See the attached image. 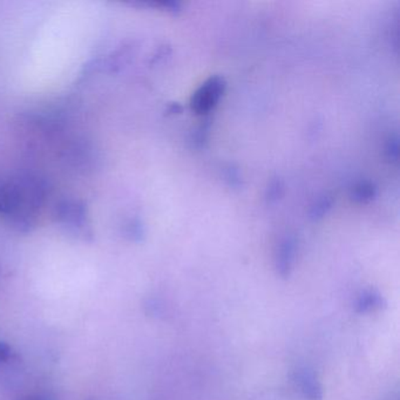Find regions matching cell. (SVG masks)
Instances as JSON below:
<instances>
[{"instance_id": "1", "label": "cell", "mask_w": 400, "mask_h": 400, "mask_svg": "<svg viewBox=\"0 0 400 400\" xmlns=\"http://www.w3.org/2000/svg\"><path fill=\"white\" fill-rule=\"evenodd\" d=\"M227 89V82L223 76H212L204 81L200 87L192 93L190 109L197 115L212 112L220 102Z\"/></svg>"}, {"instance_id": "2", "label": "cell", "mask_w": 400, "mask_h": 400, "mask_svg": "<svg viewBox=\"0 0 400 400\" xmlns=\"http://www.w3.org/2000/svg\"><path fill=\"white\" fill-rule=\"evenodd\" d=\"M297 252H298V238L295 235H287L280 241L276 252L275 267L278 276L287 280L291 275L295 265Z\"/></svg>"}, {"instance_id": "3", "label": "cell", "mask_w": 400, "mask_h": 400, "mask_svg": "<svg viewBox=\"0 0 400 400\" xmlns=\"http://www.w3.org/2000/svg\"><path fill=\"white\" fill-rule=\"evenodd\" d=\"M293 380L305 400H323V388L313 371L308 368H298L295 373Z\"/></svg>"}, {"instance_id": "4", "label": "cell", "mask_w": 400, "mask_h": 400, "mask_svg": "<svg viewBox=\"0 0 400 400\" xmlns=\"http://www.w3.org/2000/svg\"><path fill=\"white\" fill-rule=\"evenodd\" d=\"M386 307V300L379 292L376 290H365L357 297L355 303V311L360 315L368 312L377 311Z\"/></svg>"}, {"instance_id": "5", "label": "cell", "mask_w": 400, "mask_h": 400, "mask_svg": "<svg viewBox=\"0 0 400 400\" xmlns=\"http://www.w3.org/2000/svg\"><path fill=\"white\" fill-rule=\"evenodd\" d=\"M378 189L371 181H360L353 186L350 197L355 203L368 204L376 200Z\"/></svg>"}, {"instance_id": "6", "label": "cell", "mask_w": 400, "mask_h": 400, "mask_svg": "<svg viewBox=\"0 0 400 400\" xmlns=\"http://www.w3.org/2000/svg\"><path fill=\"white\" fill-rule=\"evenodd\" d=\"M335 205V199L331 195H322L320 199H317L311 207L309 209V219L312 222L324 219L329 212H331Z\"/></svg>"}, {"instance_id": "7", "label": "cell", "mask_w": 400, "mask_h": 400, "mask_svg": "<svg viewBox=\"0 0 400 400\" xmlns=\"http://www.w3.org/2000/svg\"><path fill=\"white\" fill-rule=\"evenodd\" d=\"M222 177L229 188L240 190L245 186L243 175L236 164H227L222 167Z\"/></svg>"}, {"instance_id": "8", "label": "cell", "mask_w": 400, "mask_h": 400, "mask_svg": "<svg viewBox=\"0 0 400 400\" xmlns=\"http://www.w3.org/2000/svg\"><path fill=\"white\" fill-rule=\"evenodd\" d=\"M285 184L283 179L280 177H272L269 181L267 189H265V199L267 204H275L285 197Z\"/></svg>"}, {"instance_id": "9", "label": "cell", "mask_w": 400, "mask_h": 400, "mask_svg": "<svg viewBox=\"0 0 400 400\" xmlns=\"http://www.w3.org/2000/svg\"><path fill=\"white\" fill-rule=\"evenodd\" d=\"M210 120L207 119L204 120L202 124L197 127L192 134V144L197 149L205 148V146L208 144L209 136H210Z\"/></svg>"}, {"instance_id": "10", "label": "cell", "mask_w": 400, "mask_h": 400, "mask_svg": "<svg viewBox=\"0 0 400 400\" xmlns=\"http://www.w3.org/2000/svg\"><path fill=\"white\" fill-rule=\"evenodd\" d=\"M384 155L390 164H397L399 159V137L397 134L388 136L384 147Z\"/></svg>"}, {"instance_id": "11", "label": "cell", "mask_w": 400, "mask_h": 400, "mask_svg": "<svg viewBox=\"0 0 400 400\" xmlns=\"http://www.w3.org/2000/svg\"><path fill=\"white\" fill-rule=\"evenodd\" d=\"M182 112H184V106L179 102H170L166 109L167 115H175V114H181Z\"/></svg>"}, {"instance_id": "12", "label": "cell", "mask_w": 400, "mask_h": 400, "mask_svg": "<svg viewBox=\"0 0 400 400\" xmlns=\"http://www.w3.org/2000/svg\"><path fill=\"white\" fill-rule=\"evenodd\" d=\"M10 356V348L8 345L0 344V362L8 359Z\"/></svg>"}, {"instance_id": "13", "label": "cell", "mask_w": 400, "mask_h": 400, "mask_svg": "<svg viewBox=\"0 0 400 400\" xmlns=\"http://www.w3.org/2000/svg\"><path fill=\"white\" fill-rule=\"evenodd\" d=\"M26 400H45L44 398H41V397H34V398H28Z\"/></svg>"}]
</instances>
